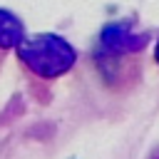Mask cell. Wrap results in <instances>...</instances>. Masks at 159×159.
Segmentation results:
<instances>
[{"label":"cell","mask_w":159,"mask_h":159,"mask_svg":"<svg viewBox=\"0 0 159 159\" xmlns=\"http://www.w3.org/2000/svg\"><path fill=\"white\" fill-rule=\"evenodd\" d=\"M20 60L40 77H57L75 65V50L57 35H37L17 45Z\"/></svg>","instance_id":"obj_1"},{"label":"cell","mask_w":159,"mask_h":159,"mask_svg":"<svg viewBox=\"0 0 159 159\" xmlns=\"http://www.w3.org/2000/svg\"><path fill=\"white\" fill-rule=\"evenodd\" d=\"M147 45V35L134 32L127 22H109L102 30V50L112 52V55H127V52H137Z\"/></svg>","instance_id":"obj_2"},{"label":"cell","mask_w":159,"mask_h":159,"mask_svg":"<svg viewBox=\"0 0 159 159\" xmlns=\"http://www.w3.org/2000/svg\"><path fill=\"white\" fill-rule=\"evenodd\" d=\"M25 30H22V22L7 12V10H0V47H17L25 37Z\"/></svg>","instance_id":"obj_3"},{"label":"cell","mask_w":159,"mask_h":159,"mask_svg":"<svg viewBox=\"0 0 159 159\" xmlns=\"http://www.w3.org/2000/svg\"><path fill=\"white\" fill-rule=\"evenodd\" d=\"M154 57H157V62H159V42H157V50H154Z\"/></svg>","instance_id":"obj_4"}]
</instances>
